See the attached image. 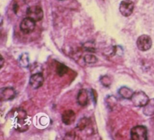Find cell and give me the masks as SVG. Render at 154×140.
<instances>
[{"label":"cell","instance_id":"3957f363","mask_svg":"<svg viewBox=\"0 0 154 140\" xmlns=\"http://www.w3.org/2000/svg\"><path fill=\"white\" fill-rule=\"evenodd\" d=\"M27 17L31 19L35 22L41 20L43 17V11L42 8L38 5H32L27 8L26 10Z\"/></svg>","mask_w":154,"mask_h":140},{"label":"cell","instance_id":"5bb4252c","mask_svg":"<svg viewBox=\"0 0 154 140\" xmlns=\"http://www.w3.org/2000/svg\"><path fill=\"white\" fill-rule=\"evenodd\" d=\"M68 70L69 68L66 65L62 63H57L56 65V72L58 75H59L60 76H63L67 73Z\"/></svg>","mask_w":154,"mask_h":140},{"label":"cell","instance_id":"e0dca14e","mask_svg":"<svg viewBox=\"0 0 154 140\" xmlns=\"http://www.w3.org/2000/svg\"><path fill=\"white\" fill-rule=\"evenodd\" d=\"M100 82L105 87H109L111 84V79L110 77L107 75L103 76L100 78Z\"/></svg>","mask_w":154,"mask_h":140},{"label":"cell","instance_id":"8992f818","mask_svg":"<svg viewBox=\"0 0 154 140\" xmlns=\"http://www.w3.org/2000/svg\"><path fill=\"white\" fill-rule=\"evenodd\" d=\"M35 26V22L29 17L24 18L20 24V31L25 34L32 32Z\"/></svg>","mask_w":154,"mask_h":140},{"label":"cell","instance_id":"ffe728a7","mask_svg":"<svg viewBox=\"0 0 154 140\" xmlns=\"http://www.w3.org/2000/svg\"><path fill=\"white\" fill-rule=\"evenodd\" d=\"M61 1H62V0H61Z\"/></svg>","mask_w":154,"mask_h":140},{"label":"cell","instance_id":"9a60e30c","mask_svg":"<svg viewBox=\"0 0 154 140\" xmlns=\"http://www.w3.org/2000/svg\"><path fill=\"white\" fill-rule=\"evenodd\" d=\"M90 120L86 117H84L82 118H81L79 121H78L77 125H76V128L79 130H83L86 128L87 126H88L90 123Z\"/></svg>","mask_w":154,"mask_h":140},{"label":"cell","instance_id":"5b68a950","mask_svg":"<svg viewBox=\"0 0 154 140\" xmlns=\"http://www.w3.org/2000/svg\"><path fill=\"white\" fill-rule=\"evenodd\" d=\"M134 8V4L131 0L122 1L119 6L120 13L125 17H128L132 13Z\"/></svg>","mask_w":154,"mask_h":140},{"label":"cell","instance_id":"9c48e42d","mask_svg":"<svg viewBox=\"0 0 154 140\" xmlns=\"http://www.w3.org/2000/svg\"><path fill=\"white\" fill-rule=\"evenodd\" d=\"M76 115L73 111L69 109L64 111L62 114L61 120L63 123L66 125H70L74 123Z\"/></svg>","mask_w":154,"mask_h":140},{"label":"cell","instance_id":"2e32d148","mask_svg":"<svg viewBox=\"0 0 154 140\" xmlns=\"http://www.w3.org/2000/svg\"><path fill=\"white\" fill-rule=\"evenodd\" d=\"M84 61L87 64H94L97 61V58L94 55L87 54L84 56Z\"/></svg>","mask_w":154,"mask_h":140},{"label":"cell","instance_id":"30bf717a","mask_svg":"<svg viewBox=\"0 0 154 140\" xmlns=\"http://www.w3.org/2000/svg\"><path fill=\"white\" fill-rule=\"evenodd\" d=\"M77 102L82 106H85L88 102V91L85 89H81L79 91L77 95Z\"/></svg>","mask_w":154,"mask_h":140},{"label":"cell","instance_id":"ba28073f","mask_svg":"<svg viewBox=\"0 0 154 140\" xmlns=\"http://www.w3.org/2000/svg\"><path fill=\"white\" fill-rule=\"evenodd\" d=\"M16 91L11 87L2 88L0 91L1 100L3 101H7L13 99L16 96Z\"/></svg>","mask_w":154,"mask_h":140},{"label":"cell","instance_id":"7c38bea8","mask_svg":"<svg viewBox=\"0 0 154 140\" xmlns=\"http://www.w3.org/2000/svg\"><path fill=\"white\" fill-rule=\"evenodd\" d=\"M134 93V91L127 87H122L119 90V94L120 96L126 99H131Z\"/></svg>","mask_w":154,"mask_h":140},{"label":"cell","instance_id":"d6986e66","mask_svg":"<svg viewBox=\"0 0 154 140\" xmlns=\"http://www.w3.org/2000/svg\"><path fill=\"white\" fill-rule=\"evenodd\" d=\"M1 68H2V65H3V64H4V59H3V58H2V55L1 56Z\"/></svg>","mask_w":154,"mask_h":140},{"label":"cell","instance_id":"52a82bcc","mask_svg":"<svg viewBox=\"0 0 154 140\" xmlns=\"http://www.w3.org/2000/svg\"><path fill=\"white\" fill-rule=\"evenodd\" d=\"M44 82V78L42 73H37L31 75L29 78V83L34 89L41 87Z\"/></svg>","mask_w":154,"mask_h":140},{"label":"cell","instance_id":"6da1fadb","mask_svg":"<svg viewBox=\"0 0 154 140\" xmlns=\"http://www.w3.org/2000/svg\"><path fill=\"white\" fill-rule=\"evenodd\" d=\"M131 138L132 140H146L147 138V128L141 125L136 126L131 130Z\"/></svg>","mask_w":154,"mask_h":140},{"label":"cell","instance_id":"7a4b0ae2","mask_svg":"<svg viewBox=\"0 0 154 140\" xmlns=\"http://www.w3.org/2000/svg\"><path fill=\"white\" fill-rule=\"evenodd\" d=\"M131 100L133 105L137 107H144L149 100V97L142 91L135 92Z\"/></svg>","mask_w":154,"mask_h":140},{"label":"cell","instance_id":"8fae6325","mask_svg":"<svg viewBox=\"0 0 154 140\" xmlns=\"http://www.w3.org/2000/svg\"><path fill=\"white\" fill-rule=\"evenodd\" d=\"M143 112L146 116H152L154 115V98L150 99L148 101L147 104L144 106Z\"/></svg>","mask_w":154,"mask_h":140},{"label":"cell","instance_id":"ac0fdd59","mask_svg":"<svg viewBox=\"0 0 154 140\" xmlns=\"http://www.w3.org/2000/svg\"><path fill=\"white\" fill-rule=\"evenodd\" d=\"M76 133L73 131H71L66 134L64 139H76Z\"/></svg>","mask_w":154,"mask_h":140},{"label":"cell","instance_id":"4fadbf2b","mask_svg":"<svg viewBox=\"0 0 154 140\" xmlns=\"http://www.w3.org/2000/svg\"><path fill=\"white\" fill-rule=\"evenodd\" d=\"M19 64L22 67H28L29 64V56L27 53H22L19 59Z\"/></svg>","mask_w":154,"mask_h":140},{"label":"cell","instance_id":"277c9868","mask_svg":"<svg viewBox=\"0 0 154 140\" xmlns=\"http://www.w3.org/2000/svg\"><path fill=\"white\" fill-rule=\"evenodd\" d=\"M152 45V41L150 36L143 34L140 35L137 40V46L141 51H146L150 49Z\"/></svg>","mask_w":154,"mask_h":140}]
</instances>
